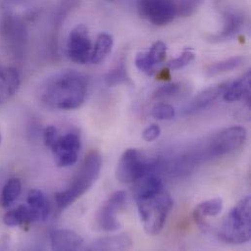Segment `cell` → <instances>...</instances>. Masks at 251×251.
<instances>
[{
  "label": "cell",
  "mask_w": 251,
  "mask_h": 251,
  "mask_svg": "<svg viewBox=\"0 0 251 251\" xmlns=\"http://www.w3.org/2000/svg\"><path fill=\"white\" fill-rule=\"evenodd\" d=\"M27 205L36 212L40 221L47 219L50 208L45 195L39 190H31L27 195Z\"/></svg>",
  "instance_id": "603a6c76"
},
{
  "label": "cell",
  "mask_w": 251,
  "mask_h": 251,
  "mask_svg": "<svg viewBox=\"0 0 251 251\" xmlns=\"http://www.w3.org/2000/svg\"><path fill=\"white\" fill-rule=\"evenodd\" d=\"M0 142H1V134H0Z\"/></svg>",
  "instance_id": "1f68e13d"
},
{
  "label": "cell",
  "mask_w": 251,
  "mask_h": 251,
  "mask_svg": "<svg viewBox=\"0 0 251 251\" xmlns=\"http://www.w3.org/2000/svg\"><path fill=\"white\" fill-rule=\"evenodd\" d=\"M137 9L143 19L157 26L169 25L177 17L175 0H138Z\"/></svg>",
  "instance_id": "9c48e42d"
},
{
  "label": "cell",
  "mask_w": 251,
  "mask_h": 251,
  "mask_svg": "<svg viewBox=\"0 0 251 251\" xmlns=\"http://www.w3.org/2000/svg\"><path fill=\"white\" fill-rule=\"evenodd\" d=\"M21 75L13 67H0V105L9 101L19 90Z\"/></svg>",
  "instance_id": "9a60e30c"
},
{
  "label": "cell",
  "mask_w": 251,
  "mask_h": 251,
  "mask_svg": "<svg viewBox=\"0 0 251 251\" xmlns=\"http://www.w3.org/2000/svg\"><path fill=\"white\" fill-rule=\"evenodd\" d=\"M157 165L156 161L145 158L136 149H128L118 163L117 179L124 184L136 182L144 176L153 173Z\"/></svg>",
  "instance_id": "ba28073f"
},
{
  "label": "cell",
  "mask_w": 251,
  "mask_h": 251,
  "mask_svg": "<svg viewBox=\"0 0 251 251\" xmlns=\"http://www.w3.org/2000/svg\"><path fill=\"white\" fill-rule=\"evenodd\" d=\"M22 192V182L18 178L9 179L3 186L0 195V205L3 208L11 206L20 197Z\"/></svg>",
  "instance_id": "cb8c5ba5"
},
{
  "label": "cell",
  "mask_w": 251,
  "mask_h": 251,
  "mask_svg": "<svg viewBox=\"0 0 251 251\" xmlns=\"http://www.w3.org/2000/svg\"><path fill=\"white\" fill-rule=\"evenodd\" d=\"M115 44L114 36L108 32H102L98 35L91 52L89 63L98 65L101 64L113 51Z\"/></svg>",
  "instance_id": "d6986e66"
},
{
  "label": "cell",
  "mask_w": 251,
  "mask_h": 251,
  "mask_svg": "<svg viewBox=\"0 0 251 251\" xmlns=\"http://www.w3.org/2000/svg\"><path fill=\"white\" fill-rule=\"evenodd\" d=\"M175 109L166 103H157L151 110V116L158 121H170L175 117Z\"/></svg>",
  "instance_id": "83f0119b"
},
{
  "label": "cell",
  "mask_w": 251,
  "mask_h": 251,
  "mask_svg": "<svg viewBox=\"0 0 251 251\" xmlns=\"http://www.w3.org/2000/svg\"><path fill=\"white\" fill-rule=\"evenodd\" d=\"M218 236L231 245L249 243L251 238V200L245 198L237 203L224 220Z\"/></svg>",
  "instance_id": "52a82bcc"
},
{
  "label": "cell",
  "mask_w": 251,
  "mask_h": 251,
  "mask_svg": "<svg viewBox=\"0 0 251 251\" xmlns=\"http://www.w3.org/2000/svg\"><path fill=\"white\" fill-rule=\"evenodd\" d=\"M181 91V85L179 83H168L161 85L158 87L154 93H153V98L154 99H166L173 97L177 95Z\"/></svg>",
  "instance_id": "f546056e"
},
{
  "label": "cell",
  "mask_w": 251,
  "mask_h": 251,
  "mask_svg": "<svg viewBox=\"0 0 251 251\" xmlns=\"http://www.w3.org/2000/svg\"><path fill=\"white\" fill-rule=\"evenodd\" d=\"M251 82V72H247L244 75H242L232 83L229 82V85L223 94V99L229 103H234L242 99H246L250 104Z\"/></svg>",
  "instance_id": "e0dca14e"
},
{
  "label": "cell",
  "mask_w": 251,
  "mask_h": 251,
  "mask_svg": "<svg viewBox=\"0 0 251 251\" xmlns=\"http://www.w3.org/2000/svg\"><path fill=\"white\" fill-rule=\"evenodd\" d=\"M126 192L118 191L103 203L97 215V222L102 230L114 232L121 228L118 214L126 204Z\"/></svg>",
  "instance_id": "8fae6325"
},
{
  "label": "cell",
  "mask_w": 251,
  "mask_h": 251,
  "mask_svg": "<svg viewBox=\"0 0 251 251\" xmlns=\"http://www.w3.org/2000/svg\"><path fill=\"white\" fill-rule=\"evenodd\" d=\"M0 42L15 61L25 59L28 43L27 26L24 19L13 11L7 10L0 16Z\"/></svg>",
  "instance_id": "5b68a950"
},
{
  "label": "cell",
  "mask_w": 251,
  "mask_h": 251,
  "mask_svg": "<svg viewBox=\"0 0 251 251\" xmlns=\"http://www.w3.org/2000/svg\"><path fill=\"white\" fill-rule=\"evenodd\" d=\"M81 1L82 0H58L53 17L55 28H59L64 24L66 19L80 6Z\"/></svg>",
  "instance_id": "d4e9b609"
},
{
  "label": "cell",
  "mask_w": 251,
  "mask_h": 251,
  "mask_svg": "<svg viewBox=\"0 0 251 251\" xmlns=\"http://www.w3.org/2000/svg\"><path fill=\"white\" fill-rule=\"evenodd\" d=\"M89 88L87 76L75 70L59 72L48 77L39 89V99L46 107L71 111L79 108Z\"/></svg>",
  "instance_id": "6da1fadb"
},
{
  "label": "cell",
  "mask_w": 251,
  "mask_h": 251,
  "mask_svg": "<svg viewBox=\"0 0 251 251\" xmlns=\"http://www.w3.org/2000/svg\"><path fill=\"white\" fill-rule=\"evenodd\" d=\"M105 82L109 87H114L130 82L126 64L124 61L117 63V65L108 72L105 76Z\"/></svg>",
  "instance_id": "484cf974"
},
{
  "label": "cell",
  "mask_w": 251,
  "mask_h": 251,
  "mask_svg": "<svg viewBox=\"0 0 251 251\" xmlns=\"http://www.w3.org/2000/svg\"><path fill=\"white\" fill-rule=\"evenodd\" d=\"M223 210V201L220 198L211 199L200 203L194 212L195 220L201 227L205 226L206 217H214Z\"/></svg>",
  "instance_id": "44dd1931"
},
{
  "label": "cell",
  "mask_w": 251,
  "mask_h": 251,
  "mask_svg": "<svg viewBox=\"0 0 251 251\" xmlns=\"http://www.w3.org/2000/svg\"><path fill=\"white\" fill-rule=\"evenodd\" d=\"M195 58H196L195 52L192 49L187 48L182 52V54L179 57L167 63V68L169 70H181L186 66H188L191 62H193Z\"/></svg>",
  "instance_id": "f1b7e54d"
},
{
  "label": "cell",
  "mask_w": 251,
  "mask_h": 251,
  "mask_svg": "<svg viewBox=\"0 0 251 251\" xmlns=\"http://www.w3.org/2000/svg\"><path fill=\"white\" fill-rule=\"evenodd\" d=\"M245 56H235L222 61L215 62L207 66V68L205 69V74L207 76H215L218 75L232 72L240 68L245 63Z\"/></svg>",
  "instance_id": "7402d4cb"
},
{
  "label": "cell",
  "mask_w": 251,
  "mask_h": 251,
  "mask_svg": "<svg viewBox=\"0 0 251 251\" xmlns=\"http://www.w3.org/2000/svg\"><path fill=\"white\" fill-rule=\"evenodd\" d=\"M177 17L187 18L193 16L200 9L203 0H175Z\"/></svg>",
  "instance_id": "4316f807"
},
{
  "label": "cell",
  "mask_w": 251,
  "mask_h": 251,
  "mask_svg": "<svg viewBox=\"0 0 251 251\" xmlns=\"http://www.w3.org/2000/svg\"><path fill=\"white\" fill-rule=\"evenodd\" d=\"M228 85H229V82H222V83L214 84L202 90L185 106L183 110L184 114L192 115V114L205 110L211 104H213L218 98L223 96Z\"/></svg>",
  "instance_id": "4fadbf2b"
},
{
  "label": "cell",
  "mask_w": 251,
  "mask_h": 251,
  "mask_svg": "<svg viewBox=\"0 0 251 251\" xmlns=\"http://www.w3.org/2000/svg\"><path fill=\"white\" fill-rule=\"evenodd\" d=\"M166 53V44L162 41H156L149 50L137 54L135 58V66L142 73L151 75L154 74L155 68L165 60Z\"/></svg>",
  "instance_id": "7c38bea8"
},
{
  "label": "cell",
  "mask_w": 251,
  "mask_h": 251,
  "mask_svg": "<svg viewBox=\"0 0 251 251\" xmlns=\"http://www.w3.org/2000/svg\"><path fill=\"white\" fill-rule=\"evenodd\" d=\"M43 141L52 151L57 166L69 167L77 161L81 147V139L77 131L70 130L60 134L55 126H47L43 132Z\"/></svg>",
  "instance_id": "8992f818"
},
{
  "label": "cell",
  "mask_w": 251,
  "mask_h": 251,
  "mask_svg": "<svg viewBox=\"0 0 251 251\" xmlns=\"http://www.w3.org/2000/svg\"><path fill=\"white\" fill-rule=\"evenodd\" d=\"M140 218L148 235H158L173 207L170 195L163 190L135 200Z\"/></svg>",
  "instance_id": "277c9868"
},
{
  "label": "cell",
  "mask_w": 251,
  "mask_h": 251,
  "mask_svg": "<svg viewBox=\"0 0 251 251\" xmlns=\"http://www.w3.org/2000/svg\"><path fill=\"white\" fill-rule=\"evenodd\" d=\"M102 168L101 154L93 151L84 158L79 169L73 177L70 185L55 195L57 206L65 209L85 195L98 180Z\"/></svg>",
  "instance_id": "7a4b0ae2"
},
{
  "label": "cell",
  "mask_w": 251,
  "mask_h": 251,
  "mask_svg": "<svg viewBox=\"0 0 251 251\" xmlns=\"http://www.w3.org/2000/svg\"><path fill=\"white\" fill-rule=\"evenodd\" d=\"M38 221V215L28 205H20L8 211L3 217V222L8 227H26Z\"/></svg>",
  "instance_id": "ac0fdd59"
},
{
  "label": "cell",
  "mask_w": 251,
  "mask_h": 251,
  "mask_svg": "<svg viewBox=\"0 0 251 251\" xmlns=\"http://www.w3.org/2000/svg\"><path fill=\"white\" fill-rule=\"evenodd\" d=\"M245 25V16L238 11H226L223 14V26L220 32L210 36L212 42H219L234 37Z\"/></svg>",
  "instance_id": "5bb4252c"
},
{
  "label": "cell",
  "mask_w": 251,
  "mask_h": 251,
  "mask_svg": "<svg viewBox=\"0 0 251 251\" xmlns=\"http://www.w3.org/2000/svg\"><path fill=\"white\" fill-rule=\"evenodd\" d=\"M247 137V130L243 126L225 128L213 135L203 146L195 150L186 160L194 162L232 154L245 145Z\"/></svg>",
  "instance_id": "3957f363"
},
{
  "label": "cell",
  "mask_w": 251,
  "mask_h": 251,
  "mask_svg": "<svg viewBox=\"0 0 251 251\" xmlns=\"http://www.w3.org/2000/svg\"><path fill=\"white\" fill-rule=\"evenodd\" d=\"M160 133H161V130H160L159 126H156V125H151L144 130L143 139L147 142H152L159 137Z\"/></svg>",
  "instance_id": "4dcf8cb0"
},
{
  "label": "cell",
  "mask_w": 251,
  "mask_h": 251,
  "mask_svg": "<svg viewBox=\"0 0 251 251\" xmlns=\"http://www.w3.org/2000/svg\"><path fill=\"white\" fill-rule=\"evenodd\" d=\"M133 246V241L128 235H117L100 239L90 248L93 251H125Z\"/></svg>",
  "instance_id": "ffe728a7"
},
{
  "label": "cell",
  "mask_w": 251,
  "mask_h": 251,
  "mask_svg": "<svg viewBox=\"0 0 251 251\" xmlns=\"http://www.w3.org/2000/svg\"><path fill=\"white\" fill-rule=\"evenodd\" d=\"M93 43L89 34L88 27L79 24L76 25L69 33L67 41V55L74 63L84 65L89 63Z\"/></svg>",
  "instance_id": "30bf717a"
},
{
  "label": "cell",
  "mask_w": 251,
  "mask_h": 251,
  "mask_svg": "<svg viewBox=\"0 0 251 251\" xmlns=\"http://www.w3.org/2000/svg\"><path fill=\"white\" fill-rule=\"evenodd\" d=\"M50 240L54 251H77L83 246V239L72 230H56L51 234Z\"/></svg>",
  "instance_id": "2e32d148"
}]
</instances>
